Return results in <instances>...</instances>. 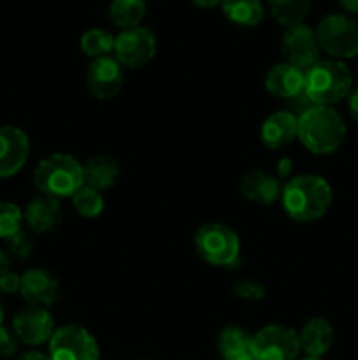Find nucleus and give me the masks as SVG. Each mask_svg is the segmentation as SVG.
Here are the masks:
<instances>
[{
	"instance_id": "nucleus-1",
	"label": "nucleus",
	"mask_w": 358,
	"mask_h": 360,
	"mask_svg": "<svg viewBox=\"0 0 358 360\" xmlns=\"http://www.w3.org/2000/svg\"><path fill=\"white\" fill-rule=\"evenodd\" d=\"M332 199V186L318 174L295 176L281 190L284 213L298 224L319 220L329 211Z\"/></svg>"
},
{
	"instance_id": "nucleus-2",
	"label": "nucleus",
	"mask_w": 358,
	"mask_h": 360,
	"mask_svg": "<svg viewBox=\"0 0 358 360\" xmlns=\"http://www.w3.org/2000/svg\"><path fill=\"white\" fill-rule=\"evenodd\" d=\"M344 137L346 123L332 105H311L298 115V139L311 153H336Z\"/></svg>"
},
{
	"instance_id": "nucleus-3",
	"label": "nucleus",
	"mask_w": 358,
	"mask_h": 360,
	"mask_svg": "<svg viewBox=\"0 0 358 360\" xmlns=\"http://www.w3.org/2000/svg\"><path fill=\"white\" fill-rule=\"evenodd\" d=\"M353 90V74L340 60H318L305 70V97L314 105H333Z\"/></svg>"
},
{
	"instance_id": "nucleus-4",
	"label": "nucleus",
	"mask_w": 358,
	"mask_h": 360,
	"mask_svg": "<svg viewBox=\"0 0 358 360\" xmlns=\"http://www.w3.org/2000/svg\"><path fill=\"white\" fill-rule=\"evenodd\" d=\"M34 185L42 195L53 199L72 197L84 185L83 165L69 153H51L35 167Z\"/></svg>"
},
{
	"instance_id": "nucleus-5",
	"label": "nucleus",
	"mask_w": 358,
	"mask_h": 360,
	"mask_svg": "<svg viewBox=\"0 0 358 360\" xmlns=\"http://www.w3.org/2000/svg\"><path fill=\"white\" fill-rule=\"evenodd\" d=\"M193 243L200 259L214 267H234L241 260L237 232L220 221L204 224L195 232Z\"/></svg>"
},
{
	"instance_id": "nucleus-6",
	"label": "nucleus",
	"mask_w": 358,
	"mask_h": 360,
	"mask_svg": "<svg viewBox=\"0 0 358 360\" xmlns=\"http://www.w3.org/2000/svg\"><path fill=\"white\" fill-rule=\"evenodd\" d=\"M319 49L333 60H350L358 55V23L347 14H329L316 27Z\"/></svg>"
},
{
	"instance_id": "nucleus-7",
	"label": "nucleus",
	"mask_w": 358,
	"mask_h": 360,
	"mask_svg": "<svg viewBox=\"0 0 358 360\" xmlns=\"http://www.w3.org/2000/svg\"><path fill=\"white\" fill-rule=\"evenodd\" d=\"M300 352L298 333L291 327L272 323L251 334L253 360H297Z\"/></svg>"
},
{
	"instance_id": "nucleus-8",
	"label": "nucleus",
	"mask_w": 358,
	"mask_h": 360,
	"mask_svg": "<svg viewBox=\"0 0 358 360\" xmlns=\"http://www.w3.org/2000/svg\"><path fill=\"white\" fill-rule=\"evenodd\" d=\"M48 355L51 360H98L100 348L90 330L69 323L55 329L49 340Z\"/></svg>"
},
{
	"instance_id": "nucleus-9",
	"label": "nucleus",
	"mask_w": 358,
	"mask_h": 360,
	"mask_svg": "<svg viewBox=\"0 0 358 360\" xmlns=\"http://www.w3.org/2000/svg\"><path fill=\"white\" fill-rule=\"evenodd\" d=\"M157 55V37L146 27L121 30L116 35L114 58L128 69H139L150 63Z\"/></svg>"
},
{
	"instance_id": "nucleus-10",
	"label": "nucleus",
	"mask_w": 358,
	"mask_h": 360,
	"mask_svg": "<svg viewBox=\"0 0 358 360\" xmlns=\"http://www.w3.org/2000/svg\"><path fill=\"white\" fill-rule=\"evenodd\" d=\"M319 42L316 37V30L309 25H295L286 28L281 39V53L284 62L307 70L319 60Z\"/></svg>"
},
{
	"instance_id": "nucleus-11",
	"label": "nucleus",
	"mask_w": 358,
	"mask_h": 360,
	"mask_svg": "<svg viewBox=\"0 0 358 360\" xmlns=\"http://www.w3.org/2000/svg\"><path fill=\"white\" fill-rule=\"evenodd\" d=\"M125 83V70L114 56L91 60L86 70V86L91 97L98 101L114 98Z\"/></svg>"
},
{
	"instance_id": "nucleus-12",
	"label": "nucleus",
	"mask_w": 358,
	"mask_h": 360,
	"mask_svg": "<svg viewBox=\"0 0 358 360\" xmlns=\"http://www.w3.org/2000/svg\"><path fill=\"white\" fill-rule=\"evenodd\" d=\"M13 333L21 343L28 347H39L42 343H49L51 340L55 333V319L48 308L28 306L13 319Z\"/></svg>"
},
{
	"instance_id": "nucleus-13",
	"label": "nucleus",
	"mask_w": 358,
	"mask_h": 360,
	"mask_svg": "<svg viewBox=\"0 0 358 360\" xmlns=\"http://www.w3.org/2000/svg\"><path fill=\"white\" fill-rule=\"evenodd\" d=\"M30 155L27 132L14 125L0 127V179L11 178L25 167Z\"/></svg>"
},
{
	"instance_id": "nucleus-14",
	"label": "nucleus",
	"mask_w": 358,
	"mask_h": 360,
	"mask_svg": "<svg viewBox=\"0 0 358 360\" xmlns=\"http://www.w3.org/2000/svg\"><path fill=\"white\" fill-rule=\"evenodd\" d=\"M20 294L30 306L55 304L60 295V283L49 271L28 269L21 274Z\"/></svg>"
},
{
	"instance_id": "nucleus-15",
	"label": "nucleus",
	"mask_w": 358,
	"mask_h": 360,
	"mask_svg": "<svg viewBox=\"0 0 358 360\" xmlns=\"http://www.w3.org/2000/svg\"><path fill=\"white\" fill-rule=\"evenodd\" d=\"M265 88L274 97L284 101H297L305 94V70L288 62L276 63L265 76Z\"/></svg>"
},
{
	"instance_id": "nucleus-16",
	"label": "nucleus",
	"mask_w": 358,
	"mask_h": 360,
	"mask_svg": "<svg viewBox=\"0 0 358 360\" xmlns=\"http://www.w3.org/2000/svg\"><path fill=\"white\" fill-rule=\"evenodd\" d=\"M260 139L269 150H281L298 139V115L293 111H277L267 116L260 127Z\"/></svg>"
},
{
	"instance_id": "nucleus-17",
	"label": "nucleus",
	"mask_w": 358,
	"mask_h": 360,
	"mask_svg": "<svg viewBox=\"0 0 358 360\" xmlns=\"http://www.w3.org/2000/svg\"><path fill=\"white\" fill-rule=\"evenodd\" d=\"M23 220L28 229L35 234H48L53 229L58 227L62 221V206L58 199L48 195H37L27 204L23 213Z\"/></svg>"
},
{
	"instance_id": "nucleus-18",
	"label": "nucleus",
	"mask_w": 358,
	"mask_h": 360,
	"mask_svg": "<svg viewBox=\"0 0 358 360\" xmlns=\"http://www.w3.org/2000/svg\"><path fill=\"white\" fill-rule=\"evenodd\" d=\"M300 348L307 357L321 359L332 348L336 340V330L332 323L323 316H314L307 320L298 333Z\"/></svg>"
},
{
	"instance_id": "nucleus-19",
	"label": "nucleus",
	"mask_w": 358,
	"mask_h": 360,
	"mask_svg": "<svg viewBox=\"0 0 358 360\" xmlns=\"http://www.w3.org/2000/svg\"><path fill=\"white\" fill-rule=\"evenodd\" d=\"M281 183L276 176L262 171V169H253L248 171L241 179V192L248 200L255 204H269L281 199Z\"/></svg>"
},
{
	"instance_id": "nucleus-20",
	"label": "nucleus",
	"mask_w": 358,
	"mask_h": 360,
	"mask_svg": "<svg viewBox=\"0 0 358 360\" xmlns=\"http://www.w3.org/2000/svg\"><path fill=\"white\" fill-rule=\"evenodd\" d=\"M119 174H121V169H119L118 160L112 158L111 155H95L83 165L84 185L91 186L98 192L112 188L118 181Z\"/></svg>"
},
{
	"instance_id": "nucleus-21",
	"label": "nucleus",
	"mask_w": 358,
	"mask_h": 360,
	"mask_svg": "<svg viewBox=\"0 0 358 360\" xmlns=\"http://www.w3.org/2000/svg\"><path fill=\"white\" fill-rule=\"evenodd\" d=\"M218 354L223 360H241L251 357V334L242 327H225L218 336Z\"/></svg>"
},
{
	"instance_id": "nucleus-22",
	"label": "nucleus",
	"mask_w": 358,
	"mask_h": 360,
	"mask_svg": "<svg viewBox=\"0 0 358 360\" xmlns=\"http://www.w3.org/2000/svg\"><path fill=\"white\" fill-rule=\"evenodd\" d=\"M221 13L230 23L239 27H256L263 20V4L260 0H223Z\"/></svg>"
},
{
	"instance_id": "nucleus-23",
	"label": "nucleus",
	"mask_w": 358,
	"mask_h": 360,
	"mask_svg": "<svg viewBox=\"0 0 358 360\" xmlns=\"http://www.w3.org/2000/svg\"><path fill=\"white\" fill-rule=\"evenodd\" d=\"M144 16H146L144 0H111L109 4V20L121 30L140 27Z\"/></svg>"
},
{
	"instance_id": "nucleus-24",
	"label": "nucleus",
	"mask_w": 358,
	"mask_h": 360,
	"mask_svg": "<svg viewBox=\"0 0 358 360\" xmlns=\"http://www.w3.org/2000/svg\"><path fill=\"white\" fill-rule=\"evenodd\" d=\"M312 0H267L270 16L283 27L300 25L311 11Z\"/></svg>"
},
{
	"instance_id": "nucleus-25",
	"label": "nucleus",
	"mask_w": 358,
	"mask_h": 360,
	"mask_svg": "<svg viewBox=\"0 0 358 360\" xmlns=\"http://www.w3.org/2000/svg\"><path fill=\"white\" fill-rule=\"evenodd\" d=\"M114 42L116 37L109 30L104 28H90L81 35V51L91 60L102 58V56H109L114 53Z\"/></svg>"
},
{
	"instance_id": "nucleus-26",
	"label": "nucleus",
	"mask_w": 358,
	"mask_h": 360,
	"mask_svg": "<svg viewBox=\"0 0 358 360\" xmlns=\"http://www.w3.org/2000/svg\"><path fill=\"white\" fill-rule=\"evenodd\" d=\"M70 199H72L74 210L84 218H97L104 211L105 206V200L102 197V193L88 185L81 186Z\"/></svg>"
},
{
	"instance_id": "nucleus-27",
	"label": "nucleus",
	"mask_w": 358,
	"mask_h": 360,
	"mask_svg": "<svg viewBox=\"0 0 358 360\" xmlns=\"http://www.w3.org/2000/svg\"><path fill=\"white\" fill-rule=\"evenodd\" d=\"M23 211L9 200H0V239H9L21 231Z\"/></svg>"
},
{
	"instance_id": "nucleus-28",
	"label": "nucleus",
	"mask_w": 358,
	"mask_h": 360,
	"mask_svg": "<svg viewBox=\"0 0 358 360\" xmlns=\"http://www.w3.org/2000/svg\"><path fill=\"white\" fill-rule=\"evenodd\" d=\"M32 252H34V239L27 232L20 231L13 238L7 239V255L13 259L25 260L32 255Z\"/></svg>"
},
{
	"instance_id": "nucleus-29",
	"label": "nucleus",
	"mask_w": 358,
	"mask_h": 360,
	"mask_svg": "<svg viewBox=\"0 0 358 360\" xmlns=\"http://www.w3.org/2000/svg\"><path fill=\"white\" fill-rule=\"evenodd\" d=\"M235 297L242 299V301H260L265 297L267 290L262 283L255 280H241L232 287Z\"/></svg>"
},
{
	"instance_id": "nucleus-30",
	"label": "nucleus",
	"mask_w": 358,
	"mask_h": 360,
	"mask_svg": "<svg viewBox=\"0 0 358 360\" xmlns=\"http://www.w3.org/2000/svg\"><path fill=\"white\" fill-rule=\"evenodd\" d=\"M18 348H20V340L16 338V334L11 333L4 326L0 327V357H14L18 354Z\"/></svg>"
},
{
	"instance_id": "nucleus-31",
	"label": "nucleus",
	"mask_w": 358,
	"mask_h": 360,
	"mask_svg": "<svg viewBox=\"0 0 358 360\" xmlns=\"http://www.w3.org/2000/svg\"><path fill=\"white\" fill-rule=\"evenodd\" d=\"M21 288V276L20 274L13 273V271H7L0 276V292L4 294H16Z\"/></svg>"
},
{
	"instance_id": "nucleus-32",
	"label": "nucleus",
	"mask_w": 358,
	"mask_h": 360,
	"mask_svg": "<svg viewBox=\"0 0 358 360\" xmlns=\"http://www.w3.org/2000/svg\"><path fill=\"white\" fill-rule=\"evenodd\" d=\"M346 98H347V112H350L351 118L358 123V86L353 88Z\"/></svg>"
},
{
	"instance_id": "nucleus-33",
	"label": "nucleus",
	"mask_w": 358,
	"mask_h": 360,
	"mask_svg": "<svg viewBox=\"0 0 358 360\" xmlns=\"http://www.w3.org/2000/svg\"><path fill=\"white\" fill-rule=\"evenodd\" d=\"M339 6L346 11L347 14H354L358 16V0H337Z\"/></svg>"
},
{
	"instance_id": "nucleus-34",
	"label": "nucleus",
	"mask_w": 358,
	"mask_h": 360,
	"mask_svg": "<svg viewBox=\"0 0 358 360\" xmlns=\"http://www.w3.org/2000/svg\"><path fill=\"white\" fill-rule=\"evenodd\" d=\"M18 360H51V357L46 354H42V352L30 350V352H25V354H21Z\"/></svg>"
},
{
	"instance_id": "nucleus-35",
	"label": "nucleus",
	"mask_w": 358,
	"mask_h": 360,
	"mask_svg": "<svg viewBox=\"0 0 358 360\" xmlns=\"http://www.w3.org/2000/svg\"><path fill=\"white\" fill-rule=\"evenodd\" d=\"M193 6L199 7V9H214V7L221 6L223 0H192Z\"/></svg>"
},
{
	"instance_id": "nucleus-36",
	"label": "nucleus",
	"mask_w": 358,
	"mask_h": 360,
	"mask_svg": "<svg viewBox=\"0 0 358 360\" xmlns=\"http://www.w3.org/2000/svg\"><path fill=\"white\" fill-rule=\"evenodd\" d=\"M9 266H11V257L7 255V252H4V250L0 248V276L9 271Z\"/></svg>"
},
{
	"instance_id": "nucleus-37",
	"label": "nucleus",
	"mask_w": 358,
	"mask_h": 360,
	"mask_svg": "<svg viewBox=\"0 0 358 360\" xmlns=\"http://www.w3.org/2000/svg\"><path fill=\"white\" fill-rule=\"evenodd\" d=\"M4 316H6V313H4V306H2V301H0V327H2V323H4Z\"/></svg>"
},
{
	"instance_id": "nucleus-38",
	"label": "nucleus",
	"mask_w": 358,
	"mask_h": 360,
	"mask_svg": "<svg viewBox=\"0 0 358 360\" xmlns=\"http://www.w3.org/2000/svg\"><path fill=\"white\" fill-rule=\"evenodd\" d=\"M297 360H323V359H318V357H304V359H297Z\"/></svg>"
},
{
	"instance_id": "nucleus-39",
	"label": "nucleus",
	"mask_w": 358,
	"mask_h": 360,
	"mask_svg": "<svg viewBox=\"0 0 358 360\" xmlns=\"http://www.w3.org/2000/svg\"><path fill=\"white\" fill-rule=\"evenodd\" d=\"M241 360H253L251 357H249V359H241Z\"/></svg>"
},
{
	"instance_id": "nucleus-40",
	"label": "nucleus",
	"mask_w": 358,
	"mask_h": 360,
	"mask_svg": "<svg viewBox=\"0 0 358 360\" xmlns=\"http://www.w3.org/2000/svg\"><path fill=\"white\" fill-rule=\"evenodd\" d=\"M144 360H150V359H144Z\"/></svg>"
}]
</instances>
